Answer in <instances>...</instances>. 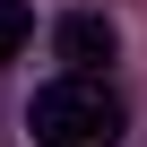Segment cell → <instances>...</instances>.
Instances as JSON below:
<instances>
[{
    "mask_svg": "<svg viewBox=\"0 0 147 147\" xmlns=\"http://www.w3.org/2000/svg\"><path fill=\"white\" fill-rule=\"evenodd\" d=\"M35 35V18H26V0H0V61H18V43Z\"/></svg>",
    "mask_w": 147,
    "mask_h": 147,
    "instance_id": "obj_3",
    "label": "cell"
},
{
    "mask_svg": "<svg viewBox=\"0 0 147 147\" xmlns=\"http://www.w3.org/2000/svg\"><path fill=\"white\" fill-rule=\"evenodd\" d=\"M130 113L104 78H87V69H69V78H52L35 104H26V138L35 147H121Z\"/></svg>",
    "mask_w": 147,
    "mask_h": 147,
    "instance_id": "obj_1",
    "label": "cell"
},
{
    "mask_svg": "<svg viewBox=\"0 0 147 147\" xmlns=\"http://www.w3.org/2000/svg\"><path fill=\"white\" fill-rule=\"evenodd\" d=\"M61 61L95 78V69L113 61V18H104V9H69V18H61Z\"/></svg>",
    "mask_w": 147,
    "mask_h": 147,
    "instance_id": "obj_2",
    "label": "cell"
}]
</instances>
